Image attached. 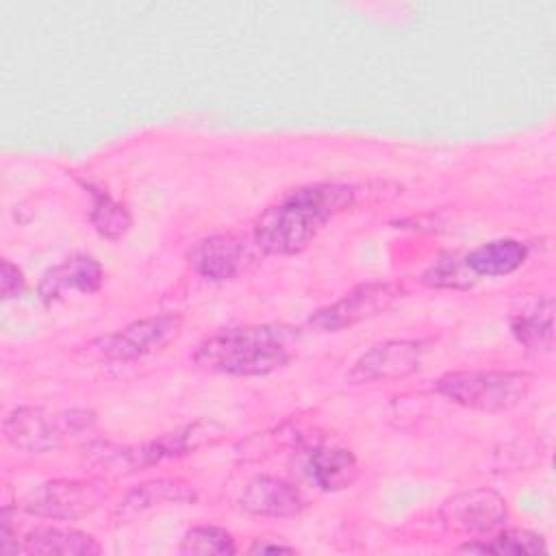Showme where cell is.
<instances>
[{"label":"cell","instance_id":"6da1fadb","mask_svg":"<svg viewBox=\"0 0 556 556\" xmlns=\"http://www.w3.org/2000/svg\"><path fill=\"white\" fill-rule=\"evenodd\" d=\"M352 202L354 187L350 185L315 182L298 187L261 213L254 224V245L265 254H300Z\"/></svg>","mask_w":556,"mask_h":556},{"label":"cell","instance_id":"7a4b0ae2","mask_svg":"<svg viewBox=\"0 0 556 556\" xmlns=\"http://www.w3.org/2000/svg\"><path fill=\"white\" fill-rule=\"evenodd\" d=\"M298 337V328L287 324L226 326L204 337L191 361L208 374L267 376L291 361Z\"/></svg>","mask_w":556,"mask_h":556},{"label":"cell","instance_id":"3957f363","mask_svg":"<svg viewBox=\"0 0 556 556\" xmlns=\"http://www.w3.org/2000/svg\"><path fill=\"white\" fill-rule=\"evenodd\" d=\"M532 387L528 371L469 369L443 374L434 389L450 402L482 413H502L519 406Z\"/></svg>","mask_w":556,"mask_h":556},{"label":"cell","instance_id":"277c9868","mask_svg":"<svg viewBox=\"0 0 556 556\" xmlns=\"http://www.w3.org/2000/svg\"><path fill=\"white\" fill-rule=\"evenodd\" d=\"M96 426V415L87 408L43 410L15 408L4 417V439L24 452L43 454L61 447L65 441L89 432Z\"/></svg>","mask_w":556,"mask_h":556},{"label":"cell","instance_id":"5b68a950","mask_svg":"<svg viewBox=\"0 0 556 556\" xmlns=\"http://www.w3.org/2000/svg\"><path fill=\"white\" fill-rule=\"evenodd\" d=\"M222 437H224V428L217 421L198 419L193 424L165 432L152 441L130 445V447H113L109 443H100L98 445L100 450L96 452V456L102 465L113 467L115 471H135L167 458L185 456L204 445H213Z\"/></svg>","mask_w":556,"mask_h":556},{"label":"cell","instance_id":"8992f818","mask_svg":"<svg viewBox=\"0 0 556 556\" xmlns=\"http://www.w3.org/2000/svg\"><path fill=\"white\" fill-rule=\"evenodd\" d=\"M404 295L406 289L400 282H363L350 289L337 302L315 311L308 317V324L321 332H337L389 311Z\"/></svg>","mask_w":556,"mask_h":556},{"label":"cell","instance_id":"52a82bcc","mask_svg":"<svg viewBox=\"0 0 556 556\" xmlns=\"http://www.w3.org/2000/svg\"><path fill=\"white\" fill-rule=\"evenodd\" d=\"M180 315L163 313L137 319L111 334H104L87 345V352L104 361H135L163 348L180 330Z\"/></svg>","mask_w":556,"mask_h":556},{"label":"cell","instance_id":"ba28073f","mask_svg":"<svg viewBox=\"0 0 556 556\" xmlns=\"http://www.w3.org/2000/svg\"><path fill=\"white\" fill-rule=\"evenodd\" d=\"M508 517L506 500L486 486L467 489L447 497L441 506L445 528L463 534H491Z\"/></svg>","mask_w":556,"mask_h":556},{"label":"cell","instance_id":"9c48e42d","mask_svg":"<svg viewBox=\"0 0 556 556\" xmlns=\"http://www.w3.org/2000/svg\"><path fill=\"white\" fill-rule=\"evenodd\" d=\"M104 500V489L85 480H52L30 491L24 508L48 519H76L91 513Z\"/></svg>","mask_w":556,"mask_h":556},{"label":"cell","instance_id":"30bf717a","mask_svg":"<svg viewBox=\"0 0 556 556\" xmlns=\"http://www.w3.org/2000/svg\"><path fill=\"white\" fill-rule=\"evenodd\" d=\"M424 348L419 341L393 339L369 348L352 369L345 374L350 384H369V382H391L415 374L421 365Z\"/></svg>","mask_w":556,"mask_h":556},{"label":"cell","instance_id":"8fae6325","mask_svg":"<svg viewBox=\"0 0 556 556\" xmlns=\"http://www.w3.org/2000/svg\"><path fill=\"white\" fill-rule=\"evenodd\" d=\"M254 263L250 243L232 232L200 239L189 250V265L211 282H226L243 274Z\"/></svg>","mask_w":556,"mask_h":556},{"label":"cell","instance_id":"7c38bea8","mask_svg":"<svg viewBox=\"0 0 556 556\" xmlns=\"http://www.w3.org/2000/svg\"><path fill=\"white\" fill-rule=\"evenodd\" d=\"M239 506L256 517H293L306 502L295 484L274 476H256L241 491Z\"/></svg>","mask_w":556,"mask_h":556},{"label":"cell","instance_id":"4fadbf2b","mask_svg":"<svg viewBox=\"0 0 556 556\" xmlns=\"http://www.w3.org/2000/svg\"><path fill=\"white\" fill-rule=\"evenodd\" d=\"M104 271L102 265L89 256V254H74L65 258L63 263L50 267L39 285L37 295L43 304L56 302L65 291H80V293H93L102 287Z\"/></svg>","mask_w":556,"mask_h":556},{"label":"cell","instance_id":"5bb4252c","mask_svg":"<svg viewBox=\"0 0 556 556\" xmlns=\"http://www.w3.org/2000/svg\"><path fill=\"white\" fill-rule=\"evenodd\" d=\"M304 469L308 480L326 493L350 489L358 478L356 456L348 447L328 443H315L306 450Z\"/></svg>","mask_w":556,"mask_h":556},{"label":"cell","instance_id":"9a60e30c","mask_svg":"<svg viewBox=\"0 0 556 556\" xmlns=\"http://www.w3.org/2000/svg\"><path fill=\"white\" fill-rule=\"evenodd\" d=\"M198 500V489L180 478H159L130 489L117 504L113 517L117 521H130L137 515L161 504H189Z\"/></svg>","mask_w":556,"mask_h":556},{"label":"cell","instance_id":"2e32d148","mask_svg":"<svg viewBox=\"0 0 556 556\" xmlns=\"http://www.w3.org/2000/svg\"><path fill=\"white\" fill-rule=\"evenodd\" d=\"M528 258L526 243L517 239H495L465 254V265L473 276H508Z\"/></svg>","mask_w":556,"mask_h":556},{"label":"cell","instance_id":"e0dca14e","mask_svg":"<svg viewBox=\"0 0 556 556\" xmlns=\"http://www.w3.org/2000/svg\"><path fill=\"white\" fill-rule=\"evenodd\" d=\"M17 552L22 554H74V556H91L100 554V543L80 530H63V528H35L28 532L22 543H17Z\"/></svg>","mask_w":556,"mask_h":556},{"label":"cell","instance_id":"ac0fdd59","mask_svg":"<svg viewBox=\"0 0 556 556\" xmlns=\"http://www.w3.org/2000/svg\"><path fill=\"white\" fill-rule=\"evenodd\" d=\"M510 330L528 352H549L554 345V300L543 298L515 313Z\"/></svg>","mask_w":556,"mask_h":556},{"label":"cell","instance_id":"d6986e66","mask_svg":"<svg viewBox=\"0 0 556 556\" xmlns=\"http://www.w3.org/2000/svg\"><path fill=\"white\" fill-rule=\"evenodd\" d=\"M460 552L497 554V556H534V554H545L547 545H545V539L532 530L510 528V530L497 532L493 539L465 543L460 545Z\"/></svg>","mask_w":556,"mask_h":556},{"label":"cell","instance_id":"ffe728a7","mask_svg":"<svg viewBox=\"0 0 556 556\" xmlns=\"http://www.w3.org/2000/svg\"><path fill=\"white\" fill-rule=\"evenodd\" d=\"M91 193V213L89 219L96 228V232L104 239H122L130 226H132V217L128 213V208L124 204H119L117 200H113L106 191L93 187V185H85Z\"/></svg>","mask_w":556,"mask_h":556},{"label":"cell","instance_id":"44dd1931","mask_svg":"<svg viewBox=\"0 0 556 556\" xmlns=\"http://www.w3.org/2000/svg\"><path fill=\"white\" fill-rule=\"evenodd\" d=\"M237 545L235 539L228 530L219 526H195L189 528L182 539H180V554H198V556H208V554H235Z\"/></svg>","mask_w":556,"mask_h":556},{"label":"cell","instance_id":"7402d4cb","mask_svg":"<svg viewBox=\"0 0 556 556\" xmlns=\"http://www.w3.org/2000/svg\"><path fill=\"white\" fill-rule=\"evenodd\" d=\"M469 274L465 256H458V252H445L421 274V282L434 289H467L473 285Z\"/></svg>","mask_w":556,"mask_h":556},{"label":"cell","instance_id":"603a6c76","mask_svg":"<svg viewBox=\"0 0 556 556\" xmlns=\"http://www.w3.org/2000/svg\"><path fill=\"white\" fill-rule=\"evenodd\" d=\"M24 285H26V278L22 274L20 267H15L11 261L2 258L0 263V293L4 300L9 298H15L24 291Z\"/></svg>","mask_w":556,"mask_h":556},{"label":"cell","instance_id":"cb8c5ba5","mask_svg":"<svg viewBox=\"0 0 556 556\" xmlns=\"http://www.w3.org/2000/svg\"><path fill=\"white\" fill-rule=\"evenodd\" d=\"M250 554H267V552H295V547H291V545H285V543H269L267 539H261V541H256V543H252L250 545V549H248Z\"/></svg>","mask_w":556,"mask_h":556}]
</instances>
